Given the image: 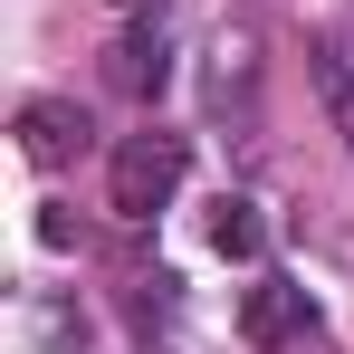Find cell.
<instances>
[{"mask_svg":"<svg viewBox=\"0 0 354 354\" xmlns=\"http://www.w3.org/2000/svg\"><path fill=\"white\" fill-rule=\"evenodd\" d=\"M115 86H124V96H153V86H163V29H153V39L124 29V39H115Z\"/></svg>","mask_w":354,"mask_h":354,"instance_id":"4","label":"cell"},{"mask_svg":"<svg viewBox=\"0 0 354 354\" xmlns=\"http://www.w3.org/2000/svg\"><path fill=\"white\" fill-rule=\"evenodd\" d=\"M182 173H192V144H182V134H163V124H144V134H124V144H115L106 201H115L124 221H153V211L182 192Z\"/></svg>","mask_w":354,"mask_h":354,"instance_id":"1","label":"cell"},{"mask_svg":"<svg viewBox=\"0 0 354 354\" xmlns=\"http://www.w3.org/2000/svg\"><path fill=\"white\" fill-rule=\"evenodd\" d=\"M211 249H221V259H259V211H249V201H221V221H211Z\"/></svg>","mask_w":354,"mask_h":354,"instance_id":"6","label":"cell"},{"mask_svg":"<svg viewBox=\"0 0 354 354\" xmlns=\"http://www.w3.org/2000/svg\"><path fill=\"white\" fill-rule=\"evenodd\" d=\"M306 326H316V306H306V288H288V278L249 288V306H239V335H249V345H288Z\"/></svg>","mask_w":354,"mask_h":354,"instance_id":"3","label":"cell"},{"mask_svg":"<svg viewBox=\"0 0 354 354\" xmlns=\"http://www.w3.org/2000/svg\"><path fill=\"white\" fill-rule=\"evenodd\" d=\"M306 77L326 86V115H335V134L354 144V77H345V58H335V48H306Z\"/></svg>","mask_w":354,"mask_h":354,"instance_id":"5","label":"cell"},{"mask_svg":"<svg viewBox=\"0 0 354 354\" xmlns=\"http://www.w3.org/2000/svg\"><path fill=\"white\" fill-rule=\"evenodd\" d=\"M19 153L39 163V173H58L86 153V115L67 106V96H39V106H19Z\"/></svg>","mask_w":354,"mask_h":354,"instance_id":"2","label":"cell"}]
</instances>
